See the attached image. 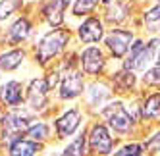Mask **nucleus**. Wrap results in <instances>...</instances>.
I'll use <instances>...</instances> for the list:
<instances>
[{
	"mask_svg": "<svg viewBox=\"0 0 160 156\" xmlns=\"http://www.w3.org/2000/svg\"><path fill=\"white\" fill-rule=\"evenodd\" d=\"M33 33V23L27 16H19L12 21V25L8 27L6 33V41L10 44H19V42H25Z\"/></svg>",
	"mask_w": 160,
	"mask_h": 156,
	"instance_id": "16",
	"label": "nucleus"
},
{
	"mask_svg": "<svg viewBox=\"0 0 160 156\" xmlns=\"http://www.w3.org/2000/svg\"><path fill=\"white\" fill-rule=\"evenodd\" d=\"M83 125V110L79 106L66 108L64 112L54 119V131L58 139H68L73 137L75 133Z\"/></svg>",
	"mask_w": 160,
	"mask_h": 156,
	"instance_id": "10",
	"label": "nucleus"
},
{
	"mask_svg": "<svg viewBox=\"0 0 160 156\" xmlns=\"http://www.w3.org/2000/svg\"><path fill=\"white\" fill-rule=\"evenodd\" d=\"M77 39L83 44H97L104 37V21L97 16H85L83 21L77 25Z\"/></svg>",
	"mask_w": 160,
	"mask_h": 156,
	"instance_id": "11",
	"label": "nucleus"
},
{
	"mask_svg": "<svg viewBox=\"0 0 160 156\" xmlns=\"http://www.w3.org/2000/svg\"><path fill=\"white\" fill-rule=\"evenodd\" d=\"M156 58H158V37H151L147 42L143 39H133L128 54L123 56L122 68H128L135 73L145 71L152 64H156Z\"/></svg>",
	"mask_w": 160,
	"mask_h": 156,
	"instance_id": "2",
	"label": "nucleus"
},
{
	"mask_svg": "<svg viewBox=\"0 0 160 156\" xmlns=\"http://www.w3.org/2000/svg\"><path fill=\"white\" fill-rule=\"evenodd\" d=\"M60 156H87V131L83 129L77 137H73L62 149Z\"/></svg>",
	"mask_w": 160,
	"mask_h": 156,
	"instance_id": "22",
	"label": "nucleus"
},
{
	"mask_svg": "<svg viewBox=\"0 0 160 156\" xmlns=\"http://www.w3.org/2000/svg\"><path fill=\"white\" fill-rule=\"evenodd\" d=\"M98 4H100L98 0H73V4H72V16L73 17L91 16L97 10Z\"/></svg>",
	"mask_w": 160,
	"mask_h": 156,
	"instance_id": "24",
	"label": "nucleus"
},
{
	"mask_svg": "<svg viewBox=\"0 0 160 156\" xmlns=\"http://www.w3.org/2000/svg\"><path fill=\"white\" fill-rule=\"evenodd\" d=\"M98 116L106 121L108 129L118 133V135H129L135 127V124H137V119L129 114L128 106L122 100H108L98 110Z\"/></svg>",
	"mask_w": 160,
	"mask_h": 156,
	"instance_id": "3",
	"label": "nucleus"
},
{
	"mask_svg": "<svg viewBox=\"0 0 160 156\" xmlns=\"http://www.w3.org/2000/svg\"><path fill=\"white\" fill-rule=\"evenodd\" d=\"M139 116H141V119L152 121V124L158 121V118H160V93L158 91L145 96L143 104L139 106Z\"/></svg>",
	"mask_w": 160,
	"mask_h": 156,
	"instance_id": "20",
	"label": "nucleus"
},
{
	"mask_svg": "<svg viewBox=\"0 0 160 156\" xmlns=\"http://www.w3.org/2000/svg\"><path fill=\"white\" fill-rule=\"evenodd\" d=\"M85 91V77L77 68L60 71V81L56 85V96L60 100H75Z\"/></svg>",
	"mask_w": 160,
	"mask_h": 156,
	"instance_id": "8",
	"label": "nucleus"
},
{
	"mask_svg": "<svg viewBox=\"0 0 160 156\" xmlns=\"http://www.w3.org/2000/svg\"><path fill=\"white\" fill-rule=\"evenodd\" d=\"M133 39H135V33L131 29H122V27L110 29L108 33H104V37H102L108 54L116 60H123V56L128 54Z\"/></svg>",
	"mask_w": 160,
	"mask_h": 156,
	"instance_id": "9",
	"label": "nucleus"
},
{
	"mask_svg": "<svg viewBox=\"0 0 160 156\" xmlns=\"http://www.w3.org/2000/svg\"><path fill=\"white\" fill-rule=\"evenodd\" d=\"M98 2H100V4H102V6H106V4H108V2H112V0H98Z\"/></svg>",
	"mask_w": 160,
	"mask_h": 156,
	"instance_id": "29",
	"label": "nucleus"
},
{
	"mask_svg": "<svg viewBox=\"0 0 160 156\" xmlns=\"http://www.w3.org/2000/svg\"><path fill=\"white\" fill-rule=\"evenodd\" d=\"M35 119V114H31L25 106H16L10 108L6 114L0 116V125H2V133H0V143H12L14 139L25 135L29 124Z\"/></svg>",
	"mask_w": 160,
	"mask_h": 156,
	"instance_id": "4",
	"label": "nucleus"
},
{
	"mask_svg": "<svg viewBox=\"0 0 160 156\" xmlns=\"http://www.w3.org/2000/svg\"><path fill=\"white\" fill-rule=\"evenodd\" d=\"M23 8V0H0V23Z\"/></svg>",
	"mask_w": 160,
	"mask_h": 156,
	"instance_id": "25",
	"label": "nucleus"
},
{
	"mask_svg": "<svg viewBox=\"0 0 160 156\" xmlns=\"http://www.w3.org/2000/svg\"><path fill=\"white\" fill-rule=\"evenodd\" d=\"M27 58L25 48H10L0 52V71H16Z\"/></svg>",
	"mask_w": 160,
	"mask_h": 156,
	"instance_id": "19",
	"label": "nucleus"
},
{
	"mask_svg": "<svg viewBox=\"0 0 160 156\" xmlns=\"http://www.w3.org/2000/svg\"><path fill=\"white\" fill-rule=\"evenodd\" d=\"M10 156H37L42 150V143L31 141L27 137H18L6 144Z\"/></svg>",
	"mask_w": 160,
	"mask_h": 156,
	"instance_id": "18",
	"label": "nucleus"
},
{
	"mask_svg": "<svg viewBox=\"0 0 160 156\" xmlns=\"http://www.w3.org/2000/svg\"><path fill=\"white\" fill-rule=\"evenodd\" d=\"M83 100H85V104L89 108H102L108 100H112L114 93H112V89L106 85V83H102V81H93V83H89L85 85V91H83Z\"/></svg>",
	"mask_w": 160,
	"mask_h": 156,
	"instance_id": "13",
	"label": "nucleus"
},
{
	"mask_svg": "<svg viewBox=\"0 0 160 156\" xmlns=\"http://www.w3.org/2000/svg\"><path fill=\"white\" fill-rule=\"evenodd\" d=\"M137 87V73L128 70V68H122L118 71H114L110 75V89L112 93L116 95H129L135 91Z\"/></svg>",
	"mask_w": 160,
	"mask_h": 156,
	"instance_id": "14",
	"label": "nucleus"
},
{
	"mask_svg": "<svg viewBox=\"0 0 160 156\" xmlns=\"http://www.w3.org/2000/svg\"><path fill=\"white\" fill-rule=\"evenodd\" d=\"M143 25L151 37L158 35V31H160V6L158 4H152L148 10L143 12Z\"/></svg>",
	"mask_w": 160,
	"mask_h": 156,
	"instance_id": "23",
	"label": "nucleus"
},
{
	"mask_svg": "<svg viewBox=\"0 0 160 156\" xmlns=\"http://www.w3.org/2000/svg\"><path fill=\"white\" fill-rule=\"evenodd\" d=\"M50 89L44 81V77H33L27 83V87L23 89V102L25 108L31 114H42L47 112L50 106Z\"/></svg>",
	"mask_w": 160,
	"mask_h": 156,
	"instance_id": "5",
	"label": "nucleus"
},
{
	"mask_svg": "<svg viewBox=\"0 0 160 156\" xmlns=\"http://www.w3.org/2000/svg\"><path fill=\"white\" fill-rule=\"evenodd\" d=\"M0 116H2V110H0Z\"/></svg>",
	"mask_w": 160,
	"mask_h": 156,
	"instance_id": "31",
	"label": "nucleus"
},
{
	"mask_svg": "<svg viewBox=\"0 0 160 156\" xmlns=\"http://www.w3.org/2000/svg\"><path fill=\"white\" fill-rule=\"evenodd\" d=\"M131 6L128 0H112L106 4V12H104V21L110 25H120L125 19H129Z\"/></svg>",
	"mask_w": 160,
	"mask_h": 156,
	"instance_id": "17",
	"label": "nucleus"
},
{
	"mask_svg": "<svg viewBox=\"0 0 160 156\" xmlns=\"http://www.w3.org/2000/svg\"><path fill=\"white\" fill-rule=\"evenodd\" d=\"M114 141L112 131L106 124L95 121L87 131V152L93 156H110L114 152Z\"/></svg>",
	"mask_w": 160,
	"mask_h": 156,
	"instance_id": "6",
	"label": "nucleus"
},
{
	"mask_svg": "<svg viewBox=\"0 0 160 156\" xmlns=\"http://www.w3.org/2000/svg\"><path fill=\"white\" fill-rule=\"evenodd\" d=\"M70 2H72V0H70Z\"/></svg>",
	"mask_w": 160,
	"mask_h": 156,
	"instance_id": "32",
	"label": "nucleus"
},
{
	"mask_svg": "<svg viewBox=\"0 0 160 156\" xmlns=\"http://www.w3.org/2000/svg\"><path fill=\"white\" fill-rule=\"evenodd\" d=\"M70 41H72V33L68 29L52 27L35 44V62L42 68H47L52 60H56L60 54L66 52V48L70 46Z\"/></svg>",
	"mask_w": 160,
	"mask_h": 156,
	"instance_id": "1",
	"label": "nucleus"
},
{
	"mask_svg": "<svg viewBox=\"0 0 160 156\" xmlns=\"http://www.w3.org/2000/svg\"><path fill=\"white\" fill-rule=\"evenodd\" d=\"M25 137L37 143H47L50 139V125L42 119H33L25 131Z\"/></svg>",
	"mask_w": 160,
	"mask_h": 156,
	"instance_id": "21",
	"label": "nucleus"
},
{
	"mask_svg": "<svg viewBox=\"0 0 160 156\" xmlns=\"http://www.w3.org/2000/svg\"><path fill=\"white\" fill-rule=\"evenodd\" d=\"M70 0H42L41 16L48 27H62Z\"/></svg>",
	"mask_w": 160,
	"mask_h": 156,
	"instance_id": "12",
	"label": "nucleus"
},
{
	"mask_svg": "<svg viewBox=\"0 0 160 156\" xmlns=\"http://www.w3.org/2000/svg\"><path fill=\"white\" fill-rule=\"evenodd\" d=\"M141 144H143L145 152H148L151 156H156L158 154V149H160V131H154L152 135L147 137L145 143H141Z\"/></svg>",
	"mask_w": 160,
	"mask_h": 156,
	"instance_id": "28",
	"label": "nucleus"
},
{
	"mask_svg": "<svg viewBox=\"0 0 160 156\" xmlns=\"http://www.w3.org/2000/svg\"><path fill=\"white\" fill-rule=\"evenodd\" d=\"M106 64H108L106 54L95 44H89L77 54V70L85 75H91V77L102 75L106 70Z\"/></svg>",
	"mask_w": 160,
	"mask_h": 156,
	"instance_id": "7",
	"label": "nucleus"
},
{
	"mask_svg": "<svg viewBox=\"0 0 160 156\" xmlns=\"http://www.w3.org/2000/svg\"><path fill=\"white\" fill-rule=\"evenodd\" d=\"M141 83L145 87H158L160 85V66L158 64H152L151 68H147L143 71V77H141Z\"/></svg>",
	"mask_w": 160,
	"mask_h": 156,
	"instance_id": "27",
	"label": "nucleus"
},
{
	"mask_svg": "<svg viewBox=\"0 0 160 156\" xmlns=\"http://www.w3.org/2000/svg\"><path fill=\"white\" fill-rule=\"evenodd\" d=\"M47 156H60V154H47Z\"/></svg>",
	"mask_w": 160,
	"mask_h": 156,
	"instance_id": "30",
	"label": "nucleus"
},
{
	"mask_svg": "<svg viewBox=\"0 0 160 156\" xmlns=\"http://www.w3.org/2000/svg\"><path fill=\"white\" fill-rule=\"evenodd\" d=\"M110 156H145V149H143L141 143L131 141V143L122 144V147L116 152H112Z\"/></svg>",
	"mask_w": 160,
	"mask_h": 156,
	"instance_id": "26",
	"label": "nucleus"
},
{
	"mask_svg": "<svg viewBox=\"0 0 160 156\" xmlns=\"http://www.w3.org/2000/svg\"><path fill=\"white\" fill-rule=\"evenodd\" d=\"M23 83L18 79H8L0 85V104L8 108H16L23 104Z\"/></svg>",
	"mask_w": 160,
	"mask_h": 156,
	"instance_id": "15",
	"label": "nucleus"
}]
</instances>
